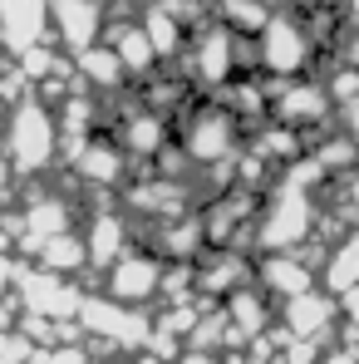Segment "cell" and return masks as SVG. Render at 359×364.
Wrapping results in <instances>:
<instances>
[{"label":"cell","instance_id":"obj_1","mask_svg":"<svg viewBox=\"0 0 359 364\" xmlns=\"http://www.w3.org/2000/svg\"><path fill=\"white\" fill-rule=\"evenodd\" d=\"M325 178L315 158H296L286 163V178L276 182L271 202H261V217H256V246L261 251H296L300 242H310L315 232V202H310V187Z\"/></svg>","mask_w":359,"mask_h":364},{"label":"cell","instance_id":"obj_2","mask_svg":"<svg viewBox=\"0 0 359 364\" xmlns=\"http://www.w3.org/2000/svg\"><path fill=\"white\" fill-rule=\"evenodd\" d=\"M60 148V123L45 99H15L10 123H5V153L15 173H45Z\"/></svg>","mask_w":359,"mask_h":364},{"label":"cell","instance_id":"obj_3","mask_svg":"<svg viewBox=\"0 0 359 364\" xmlns=\"http://www.w3.org/2000/svg\"><path fill=\"white\" fill-rule=\"evenodd\" d=\"M256 35H261V40H256V64L266 69V79H296L300 69L310 64L315 35L300 25L296 15H276V10H271Z\"/></svg>","mask_w":359,"mask_h":364},{"label":"cell","instance_id":"obj_4","mask_svg":"<svg viewBox=\"0 0 359 364\" xmlns=\"http://www.w3.org/2000/svg\"><path fill=\"white\" fill-rule=\"evenodd\" d=\"M237 123L241 119L232 114V109H217V104L197 109L192 123H187V133H182V153H187L192 163H202V168H222V163H232V153H237V143H241Z\"/></svg>","mask_w":359,"mask_h":364},{"label":"cell","instance_id":"obj_5","mask_svg":"<svg viewBox=\"0 0 359 364\" xmlns=\"http://www.w3.org/2000/svg\"><path fill=\"white\" fill-rule=\"evenodd\" d=\"M335 104H330V94H325V84H286V79H271L266 84V114L271 123H286V128H315V123H325Z\"/></svg>","mask_w":359,"mask_h":364},{"label":"cell","instance_id":"obj_6","mask_svg":"<svg viewBox=\"0 0 359 364\" xmlns=\"http://www.w3.org/2000/svg\"><path fill=\"white\" fill-rule=\"evenodd\" d=\"M74 315H79V325H84L94 340H109V345H119V350H128V345H143V340L153 335V325H148V320H143L133 305L114 301V296H109V301H89V296H84Z\"/></svg>","mask_w":359,"mask_h":364},{"label":"cell","instance_id":"obj_7","mask_svg":"<svg viewBox=\"0 0 359 364\" xmlns=\"http://www.w3.org/2000/svg\"><path fill=\"white\" fill-rule=\"evenodd\" d=\"M15 286H20V296L30 305V315H40V320H69L79 310V301H84L60 271H45V266L40 271H20Z\"/></svg>","mask_w":359,"mask_h":364},{"label":"cell","instance_id":"obj_8","mask_svg":"<svg viewBox=\"0 0 359 364\" xmlns=\"http://www.w3.org/2000/svg\"><path fill=\"white\" fill-rule=\"evenodd\" d=\"M241 35H232L227 25H202L197 30V45H192V79L197 84H207V89H217V84H227L232 79V69L241 60Z\"/></svg>","mask_w":359,"mask_h":364},{"label":"cell","instance_id":"obj_9","mask_svg":"<svg viewBox=\"0 0 359 364\" xmlns=\"http://www.w3.org/2000/svg\"><path fill=\"white\" fill-rule=\"evenodd\" d=\"M50 10V30L64 50H84L104 35V0H45Z\"/></svg>","mask_w":359,"mask_h":364},{"label":"cell","instance_id":"obj_10","mask_svg":"<svg viewBox=\"0 0 359 364\" xmlns=\"http://www.w3.org/2000/svg\"><path fill=\"white\" fill-rule=\"evenodd\" d=\"M158 281H163V266L143 251H123L109 261V296L123 305H143L148 296H158Z\"/></svg>","mask_w":359,"mask_h":364},{"label":"cell","instance_id":"obj_11","mask_svg":"<svg viewBox=\"0 0 359 364\" xmlns=\"http://www.w3.org/2000/svg\"><path fill=\"white\" fill-rule=\"evenodd\" d=\"M45 30H50V10H45V0H0V45H5L10 55L40 45Z\"/></svg>","mask_w":359,"mask_h":364},{"label":"cell","instance_id":"obj_12","mask_svg":"<svg viewBox=\"0 0 359 364\" xmlns=\"http://www.w3.org/2000/svg\"><path fill=\"white\" fill-rule=\"evenodd\" d=\"M330 325H335V301L320 296L315 286L300 291V296H286V335H296V340H320Z\"/></svg>","mask_w":359,"mask_h":364},{"label":"cell","instance_id":"obj_13","mask_svg":"<svg viewBox=\"0 0 359 364\" xmlns=\"http://www.w3.org/2000/svg\"><path fill=\"white\" fill-rule=\"evenodd\" d=\"M246 276H251V266L241 261L232 246H222V251H212L197 266V291L202 296H232L237 286H246Z\"/></svg>","mask_w":359,"mask_h":364},{"label":"cell","instance_id":"obj_14","mask_svg":"<svg viewBox=\"0 0 359 364\" xmlns=\"http://www.w3.org/2000/svg\"><path fill=\"white\" fill-rule=\"evenodd\" d=\"M261 281H266V291H271V296H300V291H310V286H315V271H310L300 256L271 251V256L261 261Z\"/></svg>","mask_w":359,"mask_h":364},{"label":"cell","instance_id":"obj_15","mask_svg":"<svg viewBox=\"0 0 359 364\" xmlns=\"http://www.w3.org/2000/svg\"><path fill=\"white\" fill-rule=\"evenodd\" d=\"M15 227H20L25 246L35 251V246L45 242V237H55V232H69V207H64L60 197H35V202L25 207V217H20Z\"/></svg>","mask_w":359,"mask_h":364},{"label":"cell","instance_id":"obj_16","mask_svg":"<svg viewBox=\"0 0 359 364\" xmlns=\"http://www.w3.org/2000/svg\"><path fill=\"white\" fill-rule=\"evenodd\" d=\"M109 50L119 55L123 74H148L158 55H153V45H148V35H143V25L138 20H128V25H109Z\"/></svg>","mask_w":359,"mask_h":364},{"label":"cell","instance_id":"obj_17","mask_svg":"<svg viewBox=\"0 0 359 364\" xmlns=\"http://www.w3.org/2000/svg\"><path fill=\"white\" fill-rule=\"evenodd\" d=\"M123 242H128V222H123L119 212H99L89 222V237H84V261L109 266L114 256H123Z\"/></svg>","mask_w":359,"mask_h":364},{"label":"cell","instance_id":"obj_18","mask_svg":"<svg viewBox=\"0 0 359 364\" xmlns=\"http://www.w3.org/2000/svg\"><path fill=\"white\" fill-rule=\"evenodd\" d=\"M74 168H79V178L99 182V187H114V182H123V148H114V143H79L74 148Z\"/></svg>","mask_w":359,"mask_h":364},{"label":"cell","instance_id":"obj_19","mask_svg":"<svg viewBox=\"0 0 359 364\" xmlns=\"http://www.w3.org/2000/svg\"><path fill=\"white\" fill-rule=\"evenodd\" d=\"M119 143H123V153H133V158H158V148L168 143V119H163L158 109L133 114V119L123 123Z\"/></svg>","mask_w":359,"mask_h":364},{"label":"cell","instance_id":"obj_20","mask_svg":"<svg viewBox=\"0 0 359 364\" xmlns=\"http://www.w3.org/2000/svg\"><path fill=\"white\" fill-rule=\"evenodd\" d=\"M74 64H79V79H89L94 89H119L123 79V64H119V55L109 50V45H84V50H74Z\"/></svg>","mask_w":359,"mask_h":364},{"label":"cell","instance_id":"obj_21","mask_svg":"<svg viewBox=\"0 0 359 364\" xmlns=\"http://www.w3.org/2000/svg\"><path fill=\"white\" fill-rule=\"evenodd\" d=\"M320 281H325V291H335V296L350 291V286H359V232H350V237L335 242V251L325 256Z\"/></svg>","mask_w":359,"mask_h":364},{"label":"cell","instance_id":"obj_22","mask_svg":"<svg viewBox=\"0 0 359 364\" xmlns=\"http://www.w3.org/2000/svg\"><path fill=\"white\" fill-rule=\"evenodd\" d=\"M138 25H143V35H148V45H153L158 60H173V55L182 50V20L168 10V5H148Z\"/></svg>","mask_w":359,"mask_h":364},{"label":"cell","instance_id":"obj_23","mask_svg":"<svg viewBox=\"0 0 359 364\" xmlns=\"http://www.w3.org/2000/svg\"><path fill=\"white\" fill-rule=\"evenodd\" d=\"M35 256H40V266L45 271H79V266H89L84 261V242L74 237V232H55V237H45V242L35 246Z\"/></svg>","mask_w":359,"mask_h":364},{"label":"cell","instance_id":"obj_24","mask_svg":"<svg viewBox=\"0 0 359 364\" xmlns=\"http://www.w3.org/2000/svg\"><path fill=\"white\" fill-rule=\"evenodd\" d=\"M266 15H271V0H217V20H222L232 35L261 30Z\"/></svg>","mask_w":359,"mask_h":364},{"label":"cell","instance_id":"obj_25","mask_svg":"<svg viewBox=\"0 0 359 364\" xmlns=\"http://www.w3.org/2000/svg\"><path fill=\"white\" fill-rule=\"evenodd\" d=\"M202 242H207V237H202V222H197V217H192V222H168V227H163V251H168L173 261H192Z\"/></svg>","mask_w":359,"mask_h":364},{"label":"cell","instance_id":"obj_26","mask_svg":"<svg viewBox=\"0 0 359 364\" xmlns=\"http://www.w3.org/2000/svg\"><path fill=\"white\" fill-rule=\"evenodd\" d=\"M310 158L320 163V173H350V168L359 163V148L350 143V138H335V143H320Z\"/></svg>","mask_w":359,"mask_h":364},{"label":"cell","instance_id":"obj_27","mask_svg":"<svg viewBox=\"0 0 359 364\" xmlns=\"http://www.w3.org/2000/svg\"><path fill=\"white\" fill-rule=\"evenodd\" d=\"M325 94H330V104H345V99H355V94H359V69H355V64L335 69V74H330V84H325Z\"/></svg>","mask_w":359,"mask_h":364},{"label":"cell","instance_id":"obj_28","mask_svg":"<svg viewBox=\"0 0 359 364\" xmlns=\"http://www.w3.org/2000/svg\"><path fill=\"white\" fill-rule=\"evenodd\" d=\"M340 119H345V138H350V143L359 148V94L340 104Z\"/></svg>","mask_w":359,"mask_h":364},{"label":"cell","instance_id":"obj_29","mask_svg":"<svg viewBox=\"0 0 359 364\" xmlns=\"http://www.w3.org/2000/svg\"><path fill=\"white\" fill-rule=\"evenodd\" d=\"M340 310H345V320H350V330L359 335V286H350V291H340Z\"/></svg>","mask_w":359,"mask_h":364},{"label":"cell","instance_id":"obj_30","mask_svg":"<svg viewBox=\"0 0 359 364\" xmlns=\"http://www.w3.org/2000/svg\"><path fill=\"white\" fill-rule=\"evenodd\" d=\"M15 276H20V266L10 261V251H0V291H5V286H10Z\"/></svg>","mask_w":359,"mask_h":364},{"label":"cell","instance_id":"obj_31","mask_svg":"<svg viewBox=\"0 0 359 364\" xmlns=\"http://www.w3.org/2000/svg\"><path fill=\"white\" fill-rule=\"evenodd\" d=\"M182 364H222V360H217V355H202V350H187Z\"/></svg>","mask_w":359,"mask_h":364},{"label":"cell","instance_id":"obj_32","mask_svg":"<svg viewBox=\"0 0 359 364\" xmlns=\"http://www.w3.org/2000/svg\"><path fill=\"white\" fill-rule=\"evenodd\" d=\"M320 364H359L350 350H335V355H320Z\"/></svg>","mask_w":359,"mask_h":364},{"label":"cell","instance_id":"obj_33","mask_svg":"<svg viewBox=\"0 0 359 364\" xmlns=\"http://www.w3.org/2000/svg\"><path fill=\"white\" fill-rule=\"evenodd\" d=\"M345 60H350V64H355V69H359V30H355V35H350V45H345Z\"/></svg>","mask_w":359,"mask_h":364},{"label":"cell","instance_id":"obj_34","mask_svg":"<svg viewBox=\"0 0 359 364\" xmlns=\"http://www.w3.org/2000/svg\"><path fill=\"white\" fill-rule=\"evenodd\" d=\"M350 202H355V217H359V173H355V182H350Z\"/></svg>","mask_w":359,"mask_h":364},{"label":"cell","instance_id":"obj_35","mask_svg":"<svg viewBox=\"0 0 359 364\" xmlns=\"http://www.w3.org/2000/svg\"><path fill=\"white\" fill-rule=\"evenodd\" d=\"M128 5H143V10H148V5H163V0H128Z\"/></svg>","mask_w":359,"mask_h":364},{"label":"cell","instance_id":"obj_36","mask_svg":"<svg viewBox=\"0 0 359 364\" xmlns=\"http://www.w3.org/2000/svg\"><path fill=\"white\" fill-rule=\"evenodd\" d=\"M133 364H158V360H153V355H138V360H133Z\"/></svg>","mask_w":359,"mask_h":364},{"label":"cell","instance_id":"obj_37","mask_svg":"<svg viewBox=\"0 0 359 364\" xmlns=\"http://www.w3.org/2000/svg\"><path fill=\"white\" fill-rule=\"evenodd\" d=\"M310 5H335V0H310Z\"/></svg>","mask_w":359,"mask_h":364},{"label":"cell","instance_id":"obj_38","mask_svg":"<svg viewBox=\"0 0 359 364\" xmlns=\"http://www.w3.org/2000/svg\"><path fill=\"white\" fill-rule=\"evenodd\" d=\"M350 10H355V15H359V0H350Z\"/></svg>","mask_w":359,"mask_h":364}]
</instances>
